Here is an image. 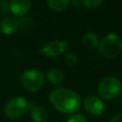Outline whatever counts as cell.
<instances>
[{
    "label": "cell",
    "mask_w": 122,
    "mask_h": 122,
    "mask_svg": "<svg viewBox=\"0 0 122 122\" xmlns=\"http://www.w3.org/2000/svg\"><path fill=\"white\" fill-rule=\"evenodd\" d=\"M0 10H2V12H3V10H4L5 12H7L8 10H9V3L8 2H5V1L0 2Z\"/></svg>",
    "instance_id": "e0dca14e"
},
{
    "label": "cell",
    "mask_w": 122,
    "mask_h": 122,
    "mask_svg": "<svg viewBox=\"0 0 122 122\" xmlns=\"http://www.w3.org/2000/svg\"><path fill=\"white\" fill-rule=\"evenodd\" d=\"M122 85L118 78L114 76L104 77L97 85V92L100 99L103 100H113L121 92Z\"/></svg>",
    "instance_id": "3957f363"
},
{
    "label": "cell",
    "mask_w": 122,
    "mask_h": 122,
    "mask_svg": "<svg viewBox=\"0 0 122 122\" xmlns=\"http://www.w3.org/2000/svg\"><path fill=\"white\" fill-rule=\"evenodd\" d=\"M46 78L52 85H59V84H62L64 82V80H65V73L63 72L62 70L53 68V69H51V70H49L47 71Z\"/></svg>",
    "instance_id": "8fae6325"
},
{
    "label": "cell",
    "mask_w": 122,
    "mask_h": 122,
    "mask_svg": "<svg viewBox=\"0 0 122 122\" xmlns=\"http://www.w3.org/2000/svg\"><path fill=\"white\" fill-rule=\"evenodd\" d=\"M83 104H84L85 110L92 115L98 116V115L103 114V112H105L104 102L99 97H97L95 95L89 94V95L85 96Z\"/></svg>",
    "instance_id": "52a82bcc"
},
{
    "label": "cell",
    "mask_w": 122,
    "mask_h": 122,
    "mask_svg": "<svg viewBox=\"0 0 122 122\" xmlns=\"http://www.w3.org/2000/svg\"><path fill=\"white\" fill-rule=\"evenodd\" d=\"M82 44L87 49H95L99 44L97 34L92 31H87L82 37Z\"/></svg>",
    "instance_id": "7c38bea8"
},
{
    "label": "cell",
    "mask_w": 122,
    "mask_h": 122,
    "mask_svg": "<svg viewBox=\"0 0 122 122\" xmlns=\"http://www.w3.org/2000/svg\"><path fill=\"white\" fill-rule=\"evenodd\" d=\"M98 51L107 58H114L122 51V38L116 33H108L97 46Z\"/></svg>",
    "instance_id": "7a4b0ae2"
},
{
    "label": "cell",
    "mask_w": 122,
    "mask_h": 122,
    "mask_svg": "<svg viewBox=\"0 0 122 122\" xmlns=\"http://www.w3.org/2000/svg\"><path fill=\"white\" fill-rule=\"evenodd\" d=\"M110 122H122V113H118V114H115Z\"/></svg>",
    "instance_id": "ac0fdd59"
},
{
    "label": "cell",
    "mask_w": 122,
    "mask_h": 122,
    "mask_svg": "<svg viewBox=\"0 0 122 122\" xmlns=\"http://www.w3.org/2000/svg\"><path fill=\"white\" fill-rule=\"evenodd\" d=\"M68 50V42L63 40H55L45 44L40 49V54L47 57H56L66 52Z\"/></svg>",
    "instance_id": "8992f818"
},
{
    "label": "cell",
    "mask_w": 122,
    "mask_h": 122,
    "mask_svg": "<svg viewBox=\"0 0 122 122\" xmlns=\"http://www.w3.org/2000/svg\"><path fill=\"white\" fill-rule=\"evenodd\" d=\"M67 122H87V119H86V117L83 114L75 113V114H72L68 119Z\"/></svg>",
    "instance_id": "2e32d148"
},
{
    "label": "cell",
    "mask_w": 122,
    "mask_h": 122,
    "mask_svg": "<svg viewBox=\"0 0 122 122\" xmlns=\"http://www.w3.org/2000/svg\"><path fill=\"white\" fill-rule=\"evenodd\" d=\"M45 81L46 76L43 71L34 69L25 71L20 78V82L23 88L31 92L41 90L45 85Z\"/></svg>",
    "instance_id": "277c9868"
},
{
    "label": "cell",
    "mask_w": 122,
    "mask_h": 122,
    "mask_svg": "<svg viewBox=\"0 0 122 122\" xmlns=\"http://www.w3.org/2000/svg\"><path fill=\"white\" fill-rule=\"evenodd\" d=\"M82 5L89 9V10H94V9H97L99 8V6L103 3L101 0H83L81 1Z\"/></svg>",
    "instance_id": "9a60e30c"
},
{
    "label": "cell",
    "mask_w": 122,
    "mask_h": 122,
    "mask_svg": "<svg viewBox=\"0 0 122 122\" xmlns=\"http://www.w3.org/2000/svg\"><path fill=\"white\" fill-rule=\"evenodd\" d=\"M50 101L54 109L65 114L75 113L82 103V99L76 92L66 88L52 90L50 93Z\"/></svg>",
    "instance_id": "6da1fadb"
},
{
    "label": "cell",
    "mask_w": 122,
    "mask_h": 122,
    "mask_svg": "<svg viewBox=\"0 0 122 122\" xmlns=\"http://www.w3.org/2000/svg\"><path fill=\"white\" fill-rule=\"evenodd\" d=\"M30 108V102L23 96L10 98L4 107V113L10 119H17L23 116Z\"/></svg>",
    "instance_id": "5b68a950"
},
{
    "label": "cell",
    "mask_w": 122,
    "mask_h": 122,
    "mask_svg": "<svg viewBox=\"0 0 122 122\" xmlns=\"http://www.w3.org/2000/svg\"><path fill=\"white\" fill-rule=\"evenodd\" d=\"M64 63L67 66L72 67L78 63V58H77L76 54H74L73 52H68L64 56Z\"/></svg>",
    "instance_id": "5bb4252c"
},
{
    "label": "cell",
    "mask_w": 122,
    "mask_h": 122,
    "mask_svg": "<svg viewBox=\"0 0 122 122\" xmlns=\"http://www.w3.org/2000/svg\"><path fill=\"white\" fill-rule=\"evenodd\" d=\"M48 6L54 11H61L64 10L70 5L69 0H49L47 2Z\"/></svg>",
    "instance_id": "4fadbf2b"
},
{
    "label": "cell",
    "mask_w": 122,
    "mask_h": 122,
    "mask_svg": "<svg viewBox=\"0 0 122 122\" xmlns=\"http://www.w3.org/2000/svg\"><path fill=\"white\" fill-rule=\"evenodd\" d=\"M30 118L33 122H47L48 112L47 111L37 104H32L30 108Z\"/></svg>",
    "instance_id": "30bf717a"
},
{
    "label": "cell",
    "mask_w": 122,
    "mask_h": 122,
    "mask_svg": "<svg viewBox=\"0 0 122 122\" xmlns=\"http://www.w3.org/2000/svg\"><path fill=\"white\" fill-rule=\"evenodd\" d=\"M19 27V22L15 17L7 16L0 23V30L3 34L10 35L13 34Z\"/></svg>",
    "instance_id": "9c48e42d"
},
{
    "label": "cell",
    "mask_w": 122,
    "mask_h": 122,
    "mask_svg": "<svg viewBox=\"0 0 122 122\" xmlns=\"http://www.w3.org/2000/svg\"><path fill=\"white\" fill-rule=\"evenodd\" d=\"M31 3L29 0H11L9 2V10L15 16H24L30 9Z\"/></svg>",
    "instance_id": "ba28073f"
}]
</instances>
